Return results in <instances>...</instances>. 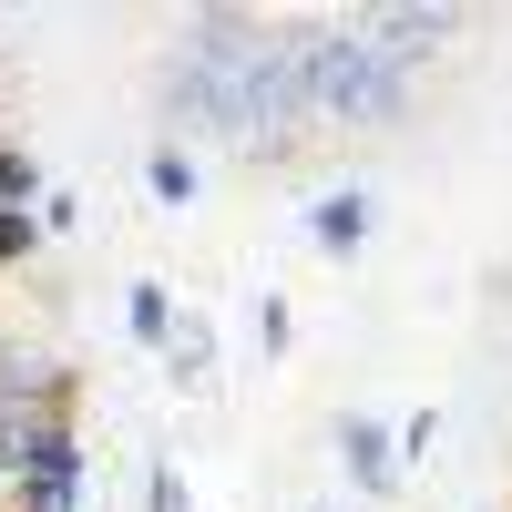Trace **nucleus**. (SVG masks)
I'll use <instances>...</instances> for the list:
<instances>
[{"label": "nucleus", "mask_w": 512, "mask_h": 512, "mask_svg": "<svg viewBox=\"0 0 512 512\" xmlns=\"http://www.w3.org/2000/svg\"><path fill=\"white\" fill-rule=\"evenodd\" d=\"M11 482H21V512H82V441H72V420H31L21 451H11Z\"/></svg>", "instance_id": "f257e3e1"}, {"label": "nucleus", "mask_w": 512, "mask_h": 512, "mask_svg": "<svg viewBox=\"0 0 512 512\" xmlns=\"http://www.w3.org/2000/svg\"><path fill=\"white\" fill-rule=\"evenodd\" d=\"M338 461H349L359 492H390V482H400V441L379 431V420H338Z\"/></svg>", "instance_id": "f03ea898"}, {"label": "nucleus", "mask_w": 512, "mask_h": 512, "mask_svg": "<svg viewBox=\"0 0 512 512\" xmlns=\"http://www.w3.org/2000/svg\"><path fill=\"white\" fill-rule=\"evenodd\" d=\"M308 236H318L328 256H359V246H369V195H318V205H308Z\"/></svg>", "instance_id": "7ed1b4c3"}, {"label": "nucleus", "mask_w": 512, "mask_h": 512, "mask_svg": "<svg viewBox=\"0 0 512 512\" xmlns=\"http://www.w3.org/2000/svg\"><path fill=\"white\" fill-rule=\"evenodd\" d=\"M123 318H134V338L175 349V297H164V287H134V297H123Z\"/></svg>", "instance_id": "20e7f679"}, {"label": "nucleus", "mask_w": 512, "mask_h": 512, "mask_svg": "<svg viewBox=\"0 0 512 512\" xmlns=\"http://www.w3.org/2000/svg\"><path fill=\"white\" fill-rule=\"evenodd\" d=\"M144 175H154V195H164V205H185V195H195V164H185L175 144H154V164H144Z\"/></svg>", "instance_id": "39448f33"}, {"label": "nucleus", "mask_w": 512, "mask_h": 512, "mask_svg": "<svg viewBox=\"0 0 512 512\" xmlns=\"http://www.w3.org/2000/svg\"><path fill=\"white\" fill-rule=\"evenodd\" d=\"M205 359H216V338H205V328H185V338H175V369H185V379H205Z\"/></svg>", "instance_id": "423d86ee"}]
</instances>
